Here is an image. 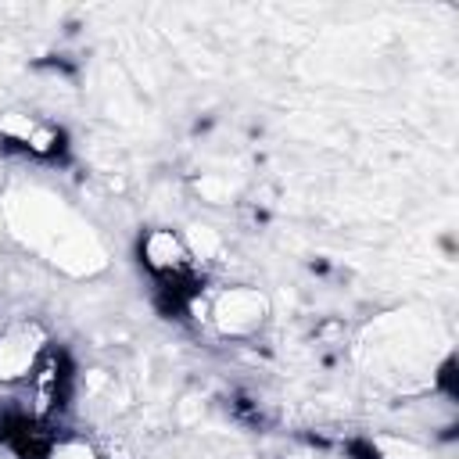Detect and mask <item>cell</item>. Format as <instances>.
<instances>
[{
  "instance_id": "1",
  "label": "cell",
  "mask_w": 459,
  "mask_h": 459,
  "mask_svg": "<svg viewBox=\"0 0 459 459\" xmlns=\"http://www.w3.org/2000/svg\"><path fill=\"white\" fill-rule=\"evenodd\" d=\"M140 258L151 269V276L165 287V290H179V294H194L197 283V265L190 247L172 233V230H151L140 244Z\"/></svg>"
},
{
  "instance_id": "2",
  "label": "cell",
  "mask_w": 459,
  "mask_h": 459,
  "mask_svg": "<svg viewBox=\"0 0 459 459\" xmlns=\"http://www.w3.org/2000/svg\"><path fill=\"white\" fill-rule=\"evenodd\" d=\"M47 333L36 319H14L4 333H0V380L4 384H18L29 380L32 369L39 366V359L47 355Z\"/></svg>"
},
{
  "instance_id": "3",
  "label": "cell",
  "mask_w": 459,
  "mask_h": 459,
  "mask_svg": "<svg viewBox=\"0 0 459 459\" xmlns=\"http://www.w3.org/2000/svg\"><path fill=\"white\" fill-rule=\"evenodd\" d=\"M0 140L29 158H57L61 154V143H65V133L39 118V115H25V111H7L0 118Z\"/></svg>"
},
{
  "instance_id": "4",
  "label": "cell",
  "mask_w": 459,
  "mask_h": 459,
  "mask_svg": "<svg viewBox=\"0 0 459 459\" xmlns=\"http://www.w3.org/2000/svg\"><path fill=\"white\" fill-rule=\"evenodd\" d=\"M212 316H215V323H219L222 333L240 337V333H251V330L262 323V316H265V298H262L258 290H251V287H230V290L215 294Z\"/></svg>"
},
{
  "instance_id": "5",
  "label": "cell",
  "mask_w": 459,
  "mask_h": 459,
  "mask_svg": "<svg viewBox=\"0 0 459 459\" xmlns=\"http://www.w3.org/2000/svg\"><path fill=\"white\" fill-rule=\"evenodd\" d=\"M25 384H29V398H32V420H47L65 402V387H68L65 359L57 351H47Z\"/></svg>"
}]
</instances>
